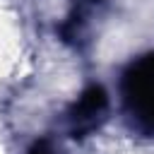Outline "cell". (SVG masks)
I'll use <instances>...</instances> for the list:
<instances>
[{"instance_id": "cell-1", "label": "cell", "mask_w": 154, "mask_h": 154, "mask_svg": "<svg viewBox=\"0 0 154 154\" xmlns=\"http://www.w3.org/2000/svg\"><path fill=\"white\" fill-rule=\"evenodd\" d=\"M123 94L130 113L142 125L154 128V55H144L125 72Z\"/></svg>"}, {"instance_id": "cell-2", "label": "cell", "mask_w": 154, "mask_h": 154, "mask_svg": "<svg viewBox=\"0 0 154 154\" xmlns=\"http://www.w3.org/2000/svg\"><path fill=\"white\" fill-rule=\"evenodd\" d=\"M106 106H108L106 91H103L101 87H89V89L79 96V101L72 106V111H70L72 135H75V137H84L87 132H91V130L101 123V118H103V113H106Z\"/></svg>"}, {"instance_id": "cell-3", "label": "cell", "mask_w": 154, "mask_h": 154, "mask_svg": "<svg viewBox=\"0 0 154 154\" xmlns=\"http://www.w3.org/2000/svg\"><path fill=\"white\" fill-rule=\"evenodd\" d=\"M29 154H53V149H51V144H48L46 140H41V142H36V144L29 149Z\"/></svg>"}]
</instances>
